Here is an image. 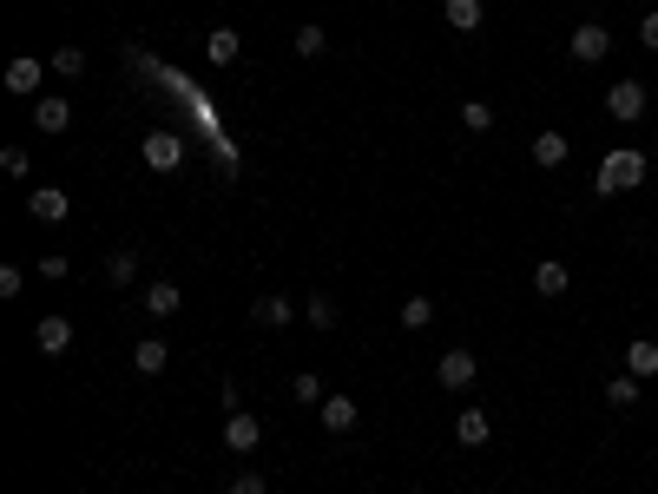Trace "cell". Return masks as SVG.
<instances>
[{
	"label": "cell",
	"mask_w": 658,
	"mask_h": 494,
	"mask_svg": "<svg viewBox=\"0 0 658 494\" xmlns=\"http://www.w3.org/2000/svg\"><path fill=\"white\" fill-rule=\"evenodd\" d=\"M33 126H40V132H66V126H73V106H66L60 93L33 99Z\"/></svg>",
	"instance_id": "10"
},
{
	"label": "cell",
	"mask_w": 658,
	"mask_h": 494,
	"mask_svg": "<svg viewBox=\"0 0 658 494\" xmlns=\"http://www.w3.org/2000/svg\"><path fill=\"white\" fill-rule=\"evenodd\" d=\"M303 317H310L316 330H336V297H310V303H303Z\"/></svg>",
	"instance_id": "25"
},
{
	"label": "cell",
	"mask_w": 658,
	"mask_h": 494,
	"mask_svg": "<svg viewBox=\"0 0 658 494\" xmlns=\"http://www.w3.org/2000/svg\"><path fill=\"white\" fill-rule=\"evenodd\" d=\"M606 112L619 119V126H632V119L645 112V86H639V80H619V86L606 93Z\"/></svg>",
	"instance_id": "4"
},
{
	"label": "cell",
	"mask_w": 658,
	"mask_h": 494,
	"mask_svg": "<svg viewBox=\"0 0 658 494\" xmlns=\"http://www.w3.org/2000/svg\"><path fill=\"white\" fill-rule=\"evenodd\" d=\"M290 47H297V60H316V53L329 47V33H323V27H310V20H303V27H297V40H290Z\"/></svg>",
	"instance_id": "23"
},
{
	"label": "cell",
	"mask_w": 658,
	"mask_h": 494,
	"mask_svg": "<svg viewBox=\"0 0 658 494\" xmlns=\"http://www.w3.org/2000/svg\"><path fill=\"white\" fill-rule=\"evenodd\" d=\"M7 93H40V60H7Z\"/></svg>",
	"instance_id": "18"
},
{
	"label": "cell",
	"mask_w": 658,
	"mask_h": 494,
	"mask_svg": "<svg viewBox=\"0 0 658 494\" xmlns=\"http://www.w3.org/2000/svg\"><path fill=\"white\" fill-rule=\"evenodd\" d=\"M0 165H7L14 178H27V152H20V145H7V152H0Z\"/></svg>",
	"instance_id": "31"
},
{
	"label": "cell",
	"mask_w": 658,
	"mask_h": 494,
	"mask_svg": "<svg viewBox=\"0 0 658 494\" xmlns=\"http://www.w3.org/2000/svg\"><path fill=\"white\" fill-rule=\"evenodd\" d=\"M224 494H270V488H264V475H231V488H224Z\"/></svg>",
	"instance_id": "29"
},
{
	"label": "cell",
	"mask_w": 658,
	"mask_h": 494,
	"mask_svg": "<svg viewBox=\"0 0 658 494\" xmlns=\"http://www.w3.org/2000/svg\"><path fill=\"white\" fill-rule=\"evenodd\" d=\"M132 277H139V251H112V257H106V284L126 290Z\"/></svg>",
	"instance_id": "19"
},
{
	"label": "cell",
	"mask_w": 658,
	"mask_h": 494,
	"mask_svg": "<svg viewBox=\"0 0 658 494\" xmlns=\"http://www.w3.org/2000/svg\"><path fill=\"white\" fill-rule=\"evenodd\" d=\"M606 402H612V409H632V402H639V376H632V369H626V376H612Z\"/></svg>",
	"instance_id": "22"
},
{
	"label": "cell",
	"mask_w": 658,
	"mask_h": 494,
	"mask_svg": "<svg viewBox=\"0 0 658 494\" xmlns=\"http://www.w3.org/2000/svg\"><path fill=\"white\" fill-rule=\"evenodd\" d=\"M53 73H60V80H79V73H86V53H79V47H60V53H53Z\"/></svg>",
	"instance_id": "26"
},
{
	"label": "cell",
	"mask_w": 658,
	"mask_h": 494,
	"mask_svg": "<svg viewBox=\"0 0 658 494\" xmlns=\"http://www.w3.org/2000/svg\"><path fill=\"white\" fill-rule=\"evenodd\" d=\"M435 376H441V389H468V383H474V356H468V350H448V356L435 363Z\"/></svg>",
	"instance_id": "12"
},
{
	"label": "cell",
	"mask_w": 658,
	"mask_h": 494,
	"mask_svg": "<svg viewBox=\"0 0 658 494\" xmlns=\"http://www.w3.org/2000/svg\"><path fill=\"white\" fill-rule=\"evenodd\" d=\"M626 369H632V376H658V343H652V336L626 343Z\"/></svg>",
	"instance_id": "17"
},
{
	"label": "cell",
	"mask_w": 658,
	"mask_h": 494,
	"mask_svg": "<svg viewBox=\"0 0 658 494\" xmlns=\"http://www.w3.org/2000/svg\"><path fill=\"white\" fill-rule=\"evenodd\" d=\"M257 442H264V422H257L251 409H231V422H224V448H231V455H251Z\"/></svg>",
	"instance_id": "3"
},
{
	"label": "cell",
	"mask_w": 658,
	"mask_h": 494,
	"mask_svg": "<svg viewBox=\"0 0 658 494\" xmlns=\"http://www.w3.org/2000/svg\"><path fill=\"white\" fill-rule=\"evenodd\" d=\"M204 53H211V66H231L237 53H244V33H237V27H211V40H204Z\"/></svg>",
	"instance_id": "13"
},
{
	"label": "cell",
	"mask_w": 658,
	"mask_h": 494,
	"mask_svg": "<svg viewBox=\"0 0 658 494\" xmlns=\"http://www.w3.org/2000/svg\"><path fill=\"white\" fill-rule=\"evenodd\" d=\"M639 47H652V53H658V7L639 20Z\"/></svg>",
	"instance_id": "30"
},
{
	"label": "cell",
	"mask_w": 658,
	"mask_h": 494,
	"mask_svg": "<svg viewBox=\"0 0 658 494\" xmlns=\"http://www.w3.org/2000/svg\"><path fill=\"white\" fill-rule=\"evenodd\" d=\"M251 323L283 330V323H297V303H290V297H257V303H251Z\"/></svg>",
	"instance_id": "11"
},
{
	"label": "cell",
	"mask_w": 658,
	"mask_h": 494,
	"mask_svg": "<svg viewBox=\"0 0 658 494\" xmlns=\"http://www.w3.org/2000/svg\"><path fill=\"white\" fill-rule=\"evenodd\" d=\"M566 47H573V60L580 66H599L612 53V33L599 27V20H580V27H573V40H566Z\"/></svg>",
	"instance_id": "2"
},
{
	"label": "cell",
	"mask_w": 658,
	"mask_h": 494,
	"mask_svg": "<svg viewBox=\"0 0 658 494\" xmlns=\"http://www.w3.org/2000/svg\"><path fill=\"white\" fill-rule=\"evenodd\" d=\"M178 159H185L178 132H145V165H152V172H178Z\"/></svg>",
	"instance_id": "5"
},
{
	"label": "cell",
	"mask_w": 658,
	"mask_h": 494,
	"mask_svg": "<svg viewBox=\"0 0 658 494\" xmlns=\"http://www.w3.org/2000/svg\"><path fill=\"white\" fill-rule=\"evenodd\" d=\"M290 396H297V402H316V409H323V396H329V389H323V383H316L310 369H303L297 383H290Z\"/></svg>",
	"instance_id": "28"
},
{
	"label": "cell",
	"mask_w": 658,
	"mask_h": 494,
	"mask_svg": "<svg viewBox=\"0 0 658 494\" xmlns=\"http://www.w3.org/2000/svg\"><path fill=\"white\" fill-rule=\"evenodd\" d=\"M178 303H185L178 284H152V290H145V310H152V317H178Z\"/></svg>",
	"instance_id": "21"
},
{
	"label": "cell",
	"mask_w": 658,
	"mask_h": 494,
	"mask_svg": "<svg viewBox=\"0 0 658 494\" xmlns=\"http://www.w3.org/2000/svg\"><path fill=\"white\" fill-rule=\"evenodd\" d=\"M441 14H448V27H455V33H474V27H481V0H441Z\"/></svg>",
	"instance_id": "15"
},
{
	"label": "cell",
	"mask_w": 658,
	"mask_h": 494,
	"mask_svg": "<svg viewBox=\"0 0 658 494\" xmlns=\"http://www.w3.org/2000/svg\"><path fill=\"white\" fill-rule=\"evenodd\" d=\"M33 343H40L47 356H66V350H73V323H66V317H40V323H33Z\"/></svg>",
	"instance_id": "8"
},
{
	"label": "cell",
	"mask_w": 658,
	"mask_h": 494,
	"mask_svg": "<svg viewBox=\"0 0 658 494\" xmlns=\"http://www.w3.org/2000/svg\"><path fill=\"white\" fill-rule=\"evenodd\" d=\"M461 126H468V132H487V126H494V106L468 99V106H461Z\"/></svg>",
	"instance_id": "27"
},
{
	"label": "cell",
	"mask_w": 658,
	"mask_h": 494,
	"mask_svg": "<svg viewBox=\"0 0 658 494\" xmlns=\"http://www.w3.org/2000/svg\"><path fill=\"white\" fill-rule=\"evenodd\" d=\"M172 363V350H165V343H158V336H145L139 350H132V369H139V376H158V369Z\"/></svg>",
	"instance_id": "16"
},
{
	"label": "cell",
	"mask_w": 658,
	"mask_h": 494,
	"mask_svg": "<svg viewBox=\"0 0 658 494\" xmlns=\"http://www.w3.org/2000/svg\"><path fill=\"white\" fill-rule=\"evenodd\" d=\"M323 429L329 435H349V429H356V396H323Z\"/></svg>",
	"instance_id": "14"
},
{
	"label": "cell",
	"mask_w": 658,
	"mask_h": 494,
	"mask_svg": "<svg viewBox=\"0 0 658 494\" xmlns=\"http://www.w3.org/2000/svg\"><path fill=\"white\" fill-rule=\"evenodd\" d=\"M27 218L60 224L66 218V192H60V185H33V192H27Z\"/></svg>",
	"instance_id": "7"
},
{
	"label": "cell",
	"mask_w": 658,
	"mask_h": 494,
	"mask_svg": "<svg viewBox=\"0 0 658 494\" xmlns=\"http://www.w3.org/2000/svg\"><path fill=\"white\" fill-rule=\"evenodd\" d=\"M533 290H540V297H560V290H566V264H560V257H547V264L533 271Z\"/></svg>",
	"instance_id": "20"
},
{
	"label": "cell",
	"mask_w": 658,
	"mask_h": 494,
	"mask_svg": "<svg viewBox=\"0 0 658 494\" xmlns=\"http://www.w3.org/2000/svg\"><path fill=\"white\" fill-rule=\"evenodd\" d=\"M573 159V145H566V132H533V165H540V172H560V165Z\"/></svg>",
	"instance_id": "6"
},
{
	"label": "cell",
	"mask_w": 658,
	"mask_h": 494,
	"mask_svg": "<svg viewBox=\"0 0 658 494\" xmlns=\"http://www.w3.org/2000/svg\"><path fill=\"white\" fill-rule=\"evenodd\" d=\"M639 178H645V152H639V145H612L606 159H599V198L632 192Z\"/></svg>",
	"instance_id": "1"
},
{
	"label": "cell",
	"mask_w": 658,
	"mask_h": 494,
	"mask_svg": "<svg viewBox=\"0 0 658 494\" xmlns=\"http://www.w3.org/2000/svg\"><path fill=\"white\" fill-rule=\"evenodd\" d=\"M487 435H494L487 409H461V415H455V442H461V448H487Z\"/></svg>",
	"instance_id": "9"
},
{
	"label": "cell",
	"mask_w": 658,
	"mask_h": 494,
	"mask_svg": "<svg viewBox=\"0 0 658 494\" xmlns=\"http://www.w3.org/2000/svg\"><path fill=\"white\" fill-rule=\"evenodd\" d=\"M428 323H435V303H428V297H408L402 303V330H428Z\"/></svg>",
	"instance_id": "24"
}]
</instances>
